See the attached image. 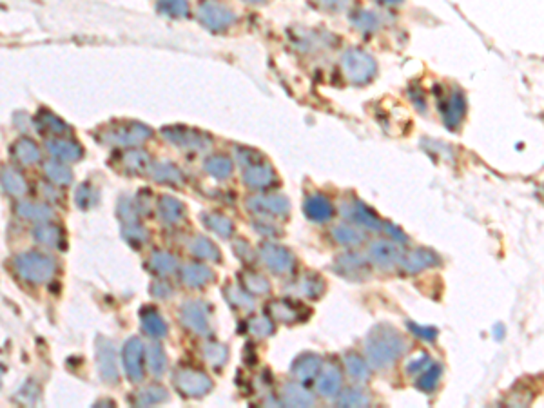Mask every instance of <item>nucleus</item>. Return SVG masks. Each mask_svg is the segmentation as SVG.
I'll use <instances>...</instances> for the list:
<instances>
[{
    "instance_id": "nucleus-51",
    "label": "nucleus",
    "mask_w": 544,
    "mask_h": 408,
    "mask_svg": "<svg viewBox=\"0 0 544 408\" xmlns=\"http://www.w3.org/2000/svg\"><path fill=\"white\" fill-rule=\"evenodd\" d=\"M75 202H77L78 209H91L97 205L98 202V191L97 187L89 184H82L80 187L77 189V194H75Z\"/></svg>"
},
{
    "instance_id": "nucleus-45",
    "label": "nucleus",
    "mask_w": 544,
    "mask_h": 408,
    "mask_svg": "<svg viewBox=\"0 0 544 408\" xmlns=\"http://www.w3.org/2000/svg\"><path fill=\"white\" fill-rule=\"evenodd\" d=\"M145 360H147L149 370L154 374V376H161V374L166 372L167 356H166V350L161 348V345L151 343L149 347H147V350H145Z\"/></svg>"
},
{
    "instance_id": "nucleus-59",
    "label": "nucleus",
    "mask_w": 544,
    "mask_h": 408,
    "mask_svg": "<svg viewBox=\"0 0 544 408\" xmlns=\"http://www.w3.org/2000/svg\"><path fill=\"white\" fill-rule=\"evenodd\" d=\"M254 227L258 229L260 234H265V236H278L279 234V229L276 225L269 224V221H256Z\"/></svg>"
},
{
    "instance_id": "nucleus-30",
    "label": "nucleus",
    "mask_w": 544,
    "mask_h": 408,
    "mask_svg": "<svg viewBox=\"0 0 544 408\" xmlns=\"http://www.w3.org/2000/svg\"><path fill=\"white\" fill-rule=\"evenodd\" d=\"M189 251L193 252L194 256L200 258V260H210V261H220L222 260V252L209 238L206 236H194L189 244Z\"/></svg>"
},
{
    "instance_id": "nucleus-8",
    "label": "nucleus",
    "mask_w": 544,
    "mask_h": 408,
    "mask_svg": "<svg viewBox=\"0 0 544 408\" xmlns=\"http://www.w3.org/2000/svg\"><path fill=\"white\" fill-rule=\"evenodd\" d=\"M334 271L347 280L361 281L368 276L370 263L359 252H343L341 256L336 258Z\"/></svg>"
},
{
    "instance_id": "nucleus-23",
    "label": "nucleus",
    "mask_w": 544,
    "mask_h": 408,
    "mask_svg": "<svg viewBox=\"0 0 544 408\" xmlns=\"http://www.w3.org/2000/svg\"><path fill=\"white\" fill-rule=\"evenodd\" d=\"M48 151L62 162H77L84 155L80 145L77 142L68 140V138H53V140H49Z\"/></svg>"
},
{
    "instance_id": "nucleus-3",
    "label": "nucleus",
    "mask_w": 544,
    "mask_h": 408,
    "mask_svg": "<svg viewBox=\"0 0 544 408\" xmlns=\"http://www.w3.org/2000/svg\"><path fill=\"white\" fill-rule=\"evenodd\" d=\"M153 135L151 129L138 122H114L107 125L105 129H98L97 140L102 144L120 145V147H129V145H138L145 142Z\"/></svg>"
},
{
    "instance_id": "nucleus-34",
    "label": "nucleus",
    "mask_w": 544,
    "mask_h": 408,
    "mask_svg": "<svg viewBox=\"0 0 544 408\" xmlns=\"http://www.w3.org/2000/svg\"><path fill=\"white\" fill-rule=\"evenodd\" d=\"M16 212L21 214L22 218L31 221H38V224H44L49 221L53 216V211L44 204H33V202H21L16 205Z\"/></svg>"
},
{
    "instance_id": "nucleus-56",
    "label": "nucleus",
    "mask_w": 544,
    "mask_h": 408,
    "mask_svg": "<svg viewBox=\"0 0 544 408\" xmlns=\"http://www.w3.org/2000/svg\"><path fill=\"white\" fill-rule=\"evenodd\" d=\"M408 328H410L415 336L421 338V340L434 341L435 338H437V328H434V327H421V325H417V323H408Z\"/></svg>"
},
{
    "instance_id": "nucleus-24",
    "label": "nucleus",
    "mask_w": 544,
    "mask_h": 408,
    "mask_svg": "<svg viewBox=\"0 0 544 408\" xmlns=\"http://www.w3.org/2000/svg\"><path fill=\"white\" fill-rule=\"evenodd\" d=\"M140 323L142 328H144V333L147 336L154 338V340H160L167 334V325L164 321V318L160 316L156 308L153 307H145L140 310Z\"/></svg>"
},
{
    "instance_id": "nucleus-21",
    "label": "nucleus",
    "mask_w": 544,
    "mask_h": 408,
    "mask_svg": "<svg viewBox=\"0 0 544 408\" xmlns=\"http://www.w3.org/2000/svg\"><path fill=\"white\" fill-rule=\"evenodd\" d=\"M316 390L319 392V396L329 397V399L338 397L339 390H341V370L336 365H329L318 376Z\"/></svg>"
},
{
    "instance_id": "nucleus-9",
    "label": "nucleus",
    "mask_w": 544,
    "mask_h": 408,
    "mask_svg": "<svg viewBox=\"0 0 544 408\" xmlns=\"http://www.w3.org/2000/svg\"><path fill=\"white\" fill-rule=\"evenodd\" d=\"M144 345L138 338H131L125 341L124 350H122V363L124 370L133 383H138L144 377Z\"/></svg>"
},
{
    "instance_id": "nucleus-50",
    "label": "nucleus",
    "mask_w": 544,
    "mask_h": 408,
    "mask_svg": "<svg viewBox=\"0 0 544 408\" xmlns=\"http://www.w3.org/2000/svg\"><path fill=\"white\" fill-rule=\"evenodd\" d=\"M339 407H367L370 403V397L359 390V388H347L336 397Z\"/></svg>"
},
{
    "instance_id": "nucleus-7",
    "label": "nucleus",
    "mask_w": 544,
    "mask_h": 408,
    "mask_svg": "<svg viewBox=\"0 0 544 408\" xmlns=\"http://www.w3.org/2000/svg\"><path fill=\"white\" fill-rule=\"evenodd\" d=\"M198 19L213 31H223L234 22V13L216 0H206L198 9Z\"/></svg>"
},
{
    "instance_id": "nucleus-4",
    "label": "nucleus",
    "mask_w": 544,
    "mask_h": 408,
    "mask_svg": "<svg viewBox=\"0 0 544 408\" xmlns=\"http://www.w3.org/2000/svg\"><path fill=\"white\" fill-rule=\"evenodd\" d=\"M341 68L352 84H367L378 71L374 58L361 49H348L341 58Z\"/></svg>"
},
{
    "instance_id": "nucleus-15",
    "label": "nucleus",
    "mask_w": 544,
    "mask_h": 408,
    "mask_svg": "<svg viewBox=\"0 0 544 408\" xmlns=\"http://www.w3.org/2000/svg\"><path fill=\"white\" fill-rule=\"evenodd\" d=\"M181 325L194 334H206L209 330L207 308L200 301H186L180 308Z\"/></svg>"
},
{
    "instance_id": "nucleus-54",
    "label": "nucleus",
    "mask_w": 544,
    "mask_h": 408,
    "mask_svg": "<svg viewBox=\"0 0 544 408\" xmlns=\"http://www.w3.org/2000/svg\"><path fill=\"white\" fill-rule=\"evenodd\" d=\"M434 363L435 361L432 360V357L428 356L427 352H420L417 356H414L410 361H408L407 368H405V370H407V374L410 377H417V376H421V374H423L427 368H430Z\"/></svg>"
},
{
    "instance_id": "nucleus-47",
    "label": "nucleus",
    "mask_w": 544,
    "mask_h": 408,
    "mask_svg": "<svg viewBox=\"0 0 544 408\" xmlns=\"http://www.w3.org/2000/svg\"><path fill=\"white\" fill-rule=\"evenodd\" d=\"M203 357H206L207 363L214 368H220L227 363V357H229V350L223 343L220 341H207L203 345Z\"/></svg>"
},
{
    "instance_id": "nucleus-40",
    "label": "nucleus",
    "mask_w": 544,
    "mask_h": 408,
    "mask_svg": "<svg viewBox=\"0 0 544 408\" xmlns=\"http://www.w3.org/2000/svg\"><path fill=\"white\" fill-rule=\"evenodd\" d=\"M223 296L227 298L230 307L240 308V310H252L254 308V301H252V294H249L243 287H236V285H229L227 288H223Z\"/></svg>"
},
{
    "instance_id": "nucleus-14",
    "label": "nucleus",
    "mask_w": 544,
    "mask_h": 408,
    "mask_svg": "<svg viewBox=\"0 0 544 408\" xmlns=\"http://www.w3.org/2000/svg\"><path fill=\"white\" fill-rule=\"evenodd\" d=\"M441 115H443V122L448 129H459L461 122L464 120L466 115V98H464L461 89H454L448 96L443 98L441 104Z\"/></svg>"
},
{
    "instance_id": "nucleus-39",
    "label": "nucleus",
    "mask_w": 544,
    "mask_h": 408,
    "mask_svg": "<svg viewBox=\"0 0 544 408\" xmlns=\"http://www.w3.org/2000/svg\"><path fill=\"white\" fill-rule=\"evenodd\" d=\"M13 157L22 165H33L35 162L41 160V152H38L35 142L29 140V138H22L13 145Z\"/></svg>"
},
{
    "instance_id": "nucleus-6",
    "label": "nucleus",
    "mask_w": 544,
    "mask_h": 408,
    "mask_svg": "<svg viewBox=\"0 0 544 408\" xmlns=\"http://www.w3.org/2000/svg\"><path fill=\"white\" fill-rule=\"evenodd\" d=\"M258 254L260 260L265 263V267L269 268L270 272L279 274V276L292 272V268H294L296 265L294 254L287 247L278 244H269V241H267V244H263L262 247H260Z\"/></svg>"
},
{
    "instance_id": "nucleus-43",
    "label": "nucleus",
    "mask_w": 544,
    "mask_h": 408,
    "mask_svg": "<svg viewBox=\"0 0 544 408\" xmlns=\"http://www.w3.org/2000/svg\"><path fill=\"white\" fill-rule=\"evenodd\" d=\"M332 238L339 245H345V247H358L365 241V234L358 229L351 227V225H338V227L332 229Z\"/></svg>"
},
{
    "instance_id": "nucleus-28",
    "label": "nucleus",
    "mask_w": 544,
    "mask_h": 408,
    "mask_svg": "<svg viewBox=\"0 0 544 408\" xmlns=\"http://www.w3.org/2000/svg\"><path fill=\"white\" fill-rule=\"evenodd\" d=\"M33 238L41 245H46V247H55V249H62V244H64V234H62V229L57 227V225L48 224H38V227H35L33 231Z\"/></svg>"
},
{
    "instance_id": "nucleus-32",
    "label": "nucleus",
    "mask_w": 544,
    "mask_h": 408,
    "mask_svg": "<svg viewBox=\"0 0 544 408\" xmlns=\"http://www.w3.org/2000/svg\"><path fill=\"white\" fill-rule=\"evenodd\" d=\"M343 363H345V368H347L348 376H351L354 381H358V383H363V381H367L368 377H370V365L363 360L361 356H358V354L354 352L345 354Z\"/></svg>"
},
{
    "instance_id": "nucleus-49",
    "label": "nucleus",
    "mask_w": 544,
    "mask_h": 408,
    "mask_svg": "<svg viewBox=\"0 0 544 408\" xmlns=\"http://www.w3.org/2000/svg\"><path fill=\"white\" fill-rule=\"evenodd\" d=\"M2 187L11 197H22L26 192V180L22 178L21 172H16L15 169H4L2 171Z\"/></svg>"
},
{
    "instance_id": "nucleus-29",
    "label": "nucleus",
    "mask_w": 544,
    "mask_h": 408,
    "mask_svg": "<svg viewBox=\"0 0 544 408\" xmlns=\"http://www.w3.org/2000/svg\"><path fill=\"white\" fill-rule=\"evenodd\" d=\"M158 214L167 225H176L183 218V205L173 197H161L158 200Z\"/></svg>"
},
{
    "instance_id": "nucleus-27",
    "label": "nucleus",
    "mask_w": 544,
    "mask_h": 408,
    "mask_svg": "<svg viewBox=\"0 0 544 408\" xmlns=\"http://www.w3.org/2000/svg\"><path fill=\"white\" fill-rule=\"evenodd\" d=\"M202 221L210 232L220 238H230L234 234V224L222 212H203Z\"/></svg>"
},
{
    "instance_id": "nucleus-41",
    "label": "nucleus",
    "mask_w": 544,
    "mask_h": 408,
    "mask_svg": "<svg viewBox=\"0 0 544 408\" xmlns=\"http://www.w3.org/2000/svg\"><path fill=\"white\" fill-rule=\"evenodd\" d=\"M35 125L41 129V132H51L55 136H62L64 132H68V125L57 115H53L49 111L38 113L35 118Z\"/></svg>"
},
{
    "instance_id": "nucleus-38",
    "label": "nucleus",
    "mask_w": 544,
    "mask_h": 408,
    "mask_svg": "<svg viewBox=\"0 0 544 408\" xmlns=\"http://www.w3.org/2000/svg\"><path fill=\"white\" fill-rule=\"evenodd\" d=\"M240 281H242V287L245 288L249 294L254 296H263L270 291V283L265 276L258 274V272L245 271L240 274Z\"/></svg>"
},
{
    "instance_id": "nucleus-33",
    "label": "nucleus",
    "mask_w": 544,
    "mask_h": 408,
    "mask_svg": "<svg viewBox=\"0 0 544 408\" xmlns=\"http://www.w3.org/2000/svg\"><path fill=\"white\" fill-rule=\"evenodd\" d=\"M267 313L272 320L283 321V323H296L298 320H302L298 308L294 305L287 303V301H272V303L267 305Z\"/></svg>"
},
{
    "instance_id": "nucleus-52",
    "label": "nucleus",
    "mask_w": 544,
    "mask_h": 408,
    "mask_svg": "<svg viewBox=\"0 0 544 408\" xmlns=\"http://www.w3.org/2000/svg\"><path fill=\"white\" fill-rule=\"evenodd\" d=\"M249 333L252 334L254 338H258V340H263V338L270 336V334L274 333V323H272V318H252L249 321Z\"/></svg>"
},
{
    "instance_id": "nucleus-11",
    "label": "nucleus",
    "mask_w": 544,
    "mask_h": 408,
    "mask_svg": "<svg viewBox=\"0 0 544 408\" xmlns=\"http://www.w3.org/2000/svg\"><path fill=\"white\" fill-rule=\"evenodd\" d=\"M97 363L98 372H100V377L104 383H118L117 354H114L113 343L105 340V338H98L97 340Z\"/></svg>"
},
{
    "instance_id": "nucleus-2",
    "label": "nucleus",
    "mask_w": 544,
    "mask_h": 408,
    "mask_svg": "<svg viewBox=\"0 0 544 408\" xmlns=\"http://www.w3.org/2000/svg\"><path fill=\"white\" fill-rule=\"evenodd\" d=\"M16 274L29 283L41 285L53 280L57 274V261L51 256H46L42 252H22L13 260Z\"/></svg>"
},
{
    "instance_id": "nucleus-25",
    "label": "nucleus",
    "mask_w": 544,
    "mask_h": 408,
    "mask_svg": "<svg viewBox=\"0 0 544 408\" xmlns=\"http://www.w3.org/2000/svg\"><path fill=\"white\" fill-rule=\"evenodd\" d=\"M153 164H151L149 155L142 149H129L122 155V169L129 174H144V172L151 171Z\"/></svg>"
},
{
    "instance_id": "nucleus-61",
    "label": "nucleus",
    "mask_w": 544,
    "mask_h": 408,
    "mask_svg": "<svg viewBox=\"0 0 544 408\" xmlns=\"http://www.w3.org/2000/svg\"><path fill=\"white\" fill-rule=\"evenodd\" d=\"M379 2H383V4H399L401 0H379Z\"/></svg>"
},
{
    "instance_id": "nucleus-57",
    "label": "nucleus",
    "mask_w": 544,
    "mask_h": 408,
    "mask_svg": "<svg viewBox=\"0 0 544 408\" xmlns=\"http://www.w3.org/2000/svg\"><path fill=\"white\" fill-rule=\"evenodd\" d=\"M151 293H153L156 298H161V300H167V298L173 296L174 291H173V287H171V285L167 283V281L158 280V281H154L153 285H151Z\"/></svg>"
},
{
    "instance_id": "nucleus-62",
    "label": "nucleus",
    "mask_w": 544,
    "mask_h": 408,
    "mask_svg": "<svg viewBox=\"0 0 544 408\" xmlns=\"http://www.w3.org/2000/svg\"><path fill=\"white\" fill-rule=\"evenodd\" d=\"M247 2H262V0H247Z\"/></svg>"
},
{
    "instance_id": "nucleus-42",
    "label": "nucleus",
    "mask_w": 544,
    "mask_h": 408,
    "mask_svg": "<svg viewBox=\"0 0 544 408\" xmlns=\"http://www.w3.org/2000/svg\"><path fill=\"white\" fill-rule=\"evenodd\" d=\"M441 374H443V368L439 363H434L430 368H427L421 376L415 377V387L420 388L421 392L432 394L435 388L439 387L441 383Z\"/></svg>"
},
{
    "instance_id": "nucleus-35",
    "label": "nucleus",
    "mask_w": 544,
    "mask_h": 408,
    "mask_svg": "<svg viewBox=\"0 0 544 408\" xmlns=\"http://www.w3.org/2000/svg\"><path fill=\"white\" fill-rule=\"evenodd\" d=\"M151 177L154 178L160 184L167 185H176L181 184L183 177H181V171L174 164H167V162H160V164H153L151 167Z\"/></svg>"
},
{
    "instance_id": "nucleus-10",
    "label": "nucleus",
    "mask_w": 544,
    "mask_h": 408,
    "mask_svg": "<svg viewBox=\"0 0 544 408\" xmlns=\"http://www.w3.org/2000/svg\"><path fill=\"white\" fill-rule=\"evenodd\" d=\"M341 214L347 218V220H351L352 224L361 225V227L365 229H370V231L374 232L385 231V221L379 220L374 212H372L367 205L359 200L343 202Z\"/></svg>"
},
{
    "instance_id": "nucleus-31",
    "label": "nucleus",
    "mask_w": 544,
    "mask_h": 408,
    "mask_svg": "<svg viewBox=\"0 0 544 408\" xmlns=\"http://www.w3.org/2000/svg\"><path fill=\"white\" fill-rule=\"evenodd\" d=\"M326 283L319 274H305L302 280L296 283V291H298L302 296L311 298V300H318L325 293Z\"/></svg>"
},
{
    "instance_id": "nucleus-36",
    "label": "nucleus",
    "mask_w": 544,
    "mask_h": 408,
    "mask_svg": "<svg viewBox=\"0 0 544 408\" xmlns=\"http://www.w3.org/2000/svg\"><path fill=\"white\" fill-rule=\"evenodd\" d=\"M169 394L164 387L160 385H149V387L142 388L138 390L137 396H134V404L137 407H151V404H158L167 401Z\"/></svg>"
},
{
    "instance_id": "nucleus-60",
    "label": "nucleus",
    "mask_w": 544,
    "mask_h": 408,
    "mask_svg": "<svg viewBox=\"0 0 544 408\" xmlns=\"http://www.w3.org/2000/svg\"><path fill=\"white\" fill-rule=\"evenodd\" d=\"M385 231H387L395 241H399V244H405V241L408 240V238L403 234V231H401V229H398V227H394L392 224H385Z\"/></svg>"
},
{
    "instance_id": "nucleus-58",
    "label": "nucleus",
    "mask_w": 544,
    "mask_h": 408,
    "mask_svg": "<svg viewBox=\"0 0 544 408\" xmlns=\"http://www.w3.org/2000/svg\"><path fill=\"white\" fill-rule=\"evenodd\" d=\"M234 252H236V256H238L240 260H245L247 263H249L250 258L254 256L252 247H250L249 241L245 240H238L236 244H234Z\"/></svg>"
},
{
    "instance_id": "nucleus-48",
    "label": "nucleus",
    "mask_w": 544,
    "mask_h": 408,
    "mask_svg": "<svg viewBox=\"0 0 544 408\" xmlns=\"http://www.w3.org/2000/svg\"><path fill=\"white\" fill-rule=\"evenodd\" d=\"M151 268L160 276H167L178 268V260L166 251H154L151 256Z\"/></svg>"
},
{
    "instance_id": "nucleus-18",
    "label": "nucleus",
    "mask_w": 544,
    "mask_h": 408,
    "mask_svg": "<svg viewBox=\"0 0 544 408\" xmlns=\"http://www.w3.org/2000/svg\"><path fill=\"white\" fill-rule=\"evenodd\" d=\"M323 360L318 356V354L312 352H305L302 356H298L292 363V368H290V372L294 376L296 381H302V383H306V381H312L319 376V370H321Z\"/></svg>"
},
{
    "instance_id": "nucleus-12",
    "label": "nucleus",
    "mask_w": 544,
    "mask_h": 408,
    "mask_svg": "<svg viewBox=\"0 0 544 408\" xmlns=\"http://www.w3.org/2000/svg\"><path fill=\"white\" fill-rule=\"evenodd\" d=\"M164 136L176 147L193 149V151H203L210 144L209 136L187 127H167L164 129Z\"/></svg>"
},
{
    "instance_id": "nucleus-20",
    "label": "nucleus",
    "mask_w": 544,
    "mask_h": 408,
    "mask_svg": "<svg viewBox=\"0 0 544 408\" xmlns=\"http://www.w3.org/2000/svg\"><path fill=\"white\" fill-rule=\"evenodd\" d=\"M282 403L285 407H312L314 404V396L302 385V381H290L282 388Z\"/></svg>"
},
{
    "instance_id": "nucleus-1",
    "label": "nucleus",
    "mask_w": 544,
    "mask_h": 408,
    "mask_svg": "<svg viewBox=\"0 0 544 408\" xmlns=\"http://www.w3.org/2000/svg\"><path fill=\"white\" fill-rule=\"evenodd\" d=\"M407 340L392 325H375L365 338V354L370 367L388 368L407 352Z\"/></svg>"
},
{
    "instance_id": "nucleus-5",
    "label": "nucleus",
    "mask_w": 544,
    "mask_h": 408,
    "mask_svg": "<svg viewBox=\"0 0 544 408\" xmlns=\"http://www.w3.org/2000/svg\"><path fill=\"white\" fill-rule=\"evenodd\" d=\"M174 387L178 392L187 397H203L210 392L213 381L206 372L198 368H178L174 372Z\"/></svg>"
},
{
    "instance_id": "nucleus-55",
    "label": "nucleus",
    "mask_w": 544,
    "mask_h": 408,
    "mask_svg": "<svg viewBox=\"0 0 544 408\" xmlns=\"http://www.w3.org/2000/svg\"><path fill=\"white\" fill-rule=\"evenodd\" d=\"M354 24L358 26L361 31H374V29L378 28V19H375L374 13L363 11V13H359L358 16H356Z\"/></svg>"
},
{
    "instance_id": "nucleus-53",
    "label": "nucleus",
    "mask_w": 544,
    "mask_h": 408,
    "mask_svg": "<svg viewBox=\"0 0 544 408\" xmlns=\"http://www.w3.org/2000/svg\"><path fill=\"white\" fill-rule=\"evenodd\" d=\"M158 11L167 16H186L189 8L186 0H158Z\"/></svg>"
},
{
    "instance_id": "nucleus-44",
    "label": "nucleus",
    "mask_w": 544,
    "mask_h": 408,
    "mask_svg": "<svg viewBox=\"0 0 544 408\" xmlns=\"http://www.w3.org/2000/svg\"><path fill=\"white\" fill-rule=\"evenodd\" d=\"M44 172L46 177L51 182L58 185H68L73 180L71 169L65 165V162H57V160H48L44 164Z\"/></svg>"
},
{
    "instance_id": "nucleus-19",
    "label": "nucleus",
    "mask_w": 544,
    "mask_h": 408,
    "mask_svg": "<svg viewBox=\"0 0 544 408\" xmlns=\"http://www.w3.org/2000/svg\"><path fill=\"white\" fill-rule=\"evenodd\" d=\"M243 182L252 189H267L278 182L274 169L265 162H256L243 171Z\"/></svg>"
},
{
    "instance_id": "nucleus-13",
    "label": "nucleus",
    "mask_w": 544,
    "mask_h": 408,
    "mask_svg": "<svg viewBox=\"0 0 544 408\" xmlns=\"http://www.w3.org/2000/svg\"><path fill=\"white\" fill-rule=\"evenodd\" d=\"M405 252L401 251L398 244L394 241H387V240H379L374 241L368 249V256L370 260L374 261L378 267L385 268V271H390V268L398 267L401 265V260H403Z\"/></svg>"
},
{
    "instance_id": "nucleus-17",
    "label": "nucleus",
    "mask_w": 544,
    "mask_h": 408,
    "mask_svg": "<svg viewBox=\"0 0 544 408\" xmlns=\"http://www.w3.org/2000/svg\"><path fill=\"white\" fill-rule=\"evenodd\" d=\"M250 211L265 214V216H285L290 211V204L287 198L279 194H260L247 200Z\"/></svg>"
},
{
    "instance_id": "nucleus-37",
    "label": "nucleus",
    "mask_w": 544,
    "mask_h": 408,
    "mask_svg": "<svg viewBox=\"0 0 544 408\" xmlns=\"http://www.w3.org/2000/svg\"><path fill=\"white\" fill-rule=\"evenodd\" d=\"M122 236H124V240L127 241L131 247L138 249L147 241L149 232H147V229L140 224V220H131L122 224Z\"/></svg>"
},
{
    "instance_id": "nucleus-22",
    "label": "nucleus",
    "mask_w": 544,
    "mask_h": 408,
    "mask_svg": "<svg viewBox=\"0 0 544 408\" xmlns=\"http://www.w3.org/2000/svg\"><path fill=\"white\" fill-rule=\"evenodd\" d=\"M303 211H305L306 218L312 221H329L332 218V204L329 198L321 197V194H314V197H309L305 200V205H303Z\"/></svg>"
},
{
    "instance_id": "nucleus-46",
    "label": "nucleus",
    "mask_w": 544,
    "mask_h": 408,
    "mask_svg": "<svg viewBox=\"0 0 544 408\" xmlns=\"http://www.w3.org/2000/svg\"><path fill=\"white\" fill-rule=\"evenodd\" d=\"M206 171L209 172L213 178H218V180H225L233 174V162L229 160L227 157H222V155H216V157H210L206 160Z\"/></svg>"
},
{
    "instance_id": "nucleus-26",
    "label": "nucleus",
    "mask_w": 544,
    "mask_h": 408,
    "mask_svg": "<svg viewBox=\"0 0 544 408\" xmlns=\"http://www.w3.org/2000/svg\"><path fill=\"white\" fill-rule=\"evenodd\" d=\"M213 280V271L203 263H189L181 268V281L191 288H200Z\"/></svg>"
},
{
    "instance_id": "nucleus-16",
    "label": "nucleus",
    "mask_w": 544,
    "mask_h": 408,
    "mask_svg": "<svg viewBox=\"0 0 544 408\" xmlns=\"http://www.w3.org/2000/svg\"><path fill=\"white\" fill-rule=\"evenodd\" d=\"M437 265H441V258L432 249L425 247L412 249V251L405 252L403 260H401V267L408 274H417V272L437 267Z\"/></svg>"
}]
</instances>
